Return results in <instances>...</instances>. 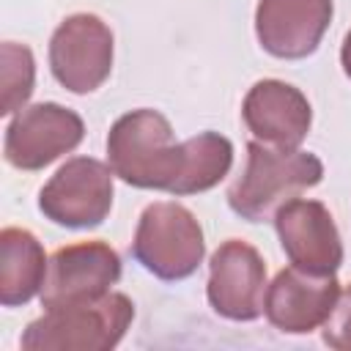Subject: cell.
Returning <instances> with one entry per match:
<instances>
[{"mask_svg": "<svg viewBox=\"0 0 351 351\" xmlns=\"http://www.w3.org/2000/svg\"><path fill=\"white\" fill-rule=\"evenodd\" d=\"M121 280V258L104 241H77L52 252L44 288L41 307H69L101 299Z\"/></svg>", "mask_w": 351, "mask_h": 351, "instance_id": "ba28073f", "label": "cell"}, {"mask_svg": "<svg viewBox=\"0 0 351 351\" xmlns=\"http://www.w3.org/2000/svg\"><path fill=\"white\" fill-rule=\"evenodd\" d=\"M203 252V228L186 206L159 200L140 214L132 255L154 277L167 282L184 280L200 266Z\"/></svg>", "mask_w": 351, "mask_h": 351, "instance_id": "277c9868", "label": "cell"}, {"mask_svg": "<svg viewBox=\"0 0 351 351\" xmlns=\"http://www.w3.org/2000/svg\"><path fill=\"white\" fill-rule=\"evenodd\" d=\"M321 178L324 165L315 154L252 140L247 145L244 173L228 189V206L247 222L274 219L280 206L313 189Z\"/></svg>", "mask_w": 351, "mask_h": 351, "instance_id": "7a4b0ae2", "label": "cell"}, {"mask_svg": "<svg viewBox=\"0 0 351 351\" xmlns=\"http://www.w3.org/2000/svg\"><path fill=\"white\" fill-rule=\"evenodd\" d=\"M340 63H343V71H346V77L351 80V30L346 33V38H343V49H340Z\"/></svg>", "mask_w": 351, "mask_h": 351, "instance_id": "e0dca14e", "label": "cell"}, {"mask_svg": "<svg viewBox=\"0 0 351 351\" xmlns=\"http://www.w3.org/2000/svg\"><path fill=\"white\" fill-rule=\"evenodd\" d=\"M47 255L41 241L25 228L0 230V304H27L44 288Z\"/></svg>", "mask_w": 351, "mask_h": 351, "instance_id": "5bb4252c", "label": "cell"}, {"mask_svg": "<svg viewBox=\"0 0 351 351\" xmlns=\"http://www.w3.org/2000/svg\"><path fill=\"white\" fill-rule=\"evenodd\" d=\"M266 263L261 252L241 241L228 239L217 247L208 263V304L228 321H255L266 299Z\"/></svg>", "mask_w": 351, "mask_h": 351, "instance_id": "9c48e42d", "label": "cell"}, {"mask_svg": "<svg viewBox=\"0 0 351 351\" xmlns=\"http://www.w3.org/2000/svg\"><path fill=\"white\" fill-rule=\"evenodd\" d=\"M340 296V282L335 274H310L304 269L288 266L277 271L266 288L263 313L269 324L285 335H307L329 318Z\"/></svg>", "mask_w": 351, "mask_h": 351, "instance_id": "8fae6325", "label": "cell"}, {"mask_svg": "<svg viewBox=\"0 0 351 351\" xmlns=\"http://www.w3.org/2000/svg\"><path fill=\"white\" fill-rule=\"evenodd\" d=\"M274 228L291 266L310 274H335L343 263V244L329 208L321 200L293 197L274 214Z\"/></svg>", "mask_w": 351, "mask_h": 351, "instance_id": "30bf717a", "label": "cell"}, {"mask_svg": "<svg viewBox=\"0 0 351 351\" xmlns=\"http://www.w3.org/2000/svg\"><path fill=\"white\" fill-rule=\"evenodd\" d=\"M107 162L112 173L140 189H162L184 197L192 148L176 143L170 121L156 110H132L121 115L107 134Z\"/></svg>", "mask_w": 351, "mask_h": 351, "instance_id": "6da1fadb", "label": "cell"}, {"mask_svg": "<svg viewBox=\"0 0 351 351\" xmlns=\"http://www.w3.org/2000/svg\"><path fill=\"white\" fill-rule=\"evenodd\" d=\"M241 118L255 140L274 148H299L310 132L313 110L299 88L280 80H261L247 90Z\"/></svg>", "mask_w": 351, "mask_h": 351, "instance_id": "4fadbf2b", "label": "cell"}, {"mask_svg": "<svg viewBox=\"0 0 351 351\" xmlns=\"http://www.w3.org/2000/svg\"><path fill=\"white\" fill-rule=\"evenodd\" d=\"M112 167L93 156H74L41 186V214L63 228H96L112 208Z\"/></svg>", "mask_w": 351, "mask_h": 351, "instance_id": "5b68a950", "label": "cell"}, {"mask_svg": "<svg viewBox=\"0 0 351 351\" xmlns=\"http://www.w3.org/2000/svg\"><path fill=\"white\" fill-rule=\"evenodd\" d=\"M36 63L25 44L3 41L0 47V112L14 115L25 107L33 93Z\"/></svg>", "mask_w": 351, "mask_h": 351, "instance_id": "9a60e30c", "label": "cell"}, {"mask_svg": "<svg viewBox=\"0 0 351 351\" xmlns=\"http://www.w3.org/2000/svg\"><path fill=\"white\" fill-rule=\"evenodd\" d=\"M85 137L82 118L55 101L22 107L5 126L3 156L16 170H41L74 151Z\"/></svg>", "mask_w": 351, "mask_h": 351, "instance_id": "52a82bcc", "label": "cell"}, {"mask_svg": "<svg viewBox=\"0 0 351 351\" xmlns=\"http://www.w3.org/2000/svg\"><path fill=\"white\" fill-rule=\"evenodd\" d=\"M134 318V304L123 293L44 310L19 337L25 351H107L115 348Z\"/></svg>", "mask_w": 351, "mask_h": 351, "instance_id": "3957f363", "label": "cell"}, {"mask_svg": "<svg viewBox=\"0 0 351 351\" xmlns=\"http://www.w3.org/2000/svg\"><path fill=\"white\" fill-rule=\"evenodd\" d=\"M324 343L337 351H351V285H346L324 321Z\"/></svg>", "mask_w": 351, "mask_h": 351, "instance_id": "2e32d148", "label": "cell"}, {"mask_svg": "<svg viewBox=\"0 0 351 351\" xmlns=\"http://www.w3.org/2000/svg\"><path fill=\"white\" fill-rule=\"evenodd\" d=\"M332 11V0H261L255 8V36L269 55L299 60L318 49Z\"/></svg>", "mask_w": 351, "mask_h": 351, "instance_id": "7c38bea8", "label": "cell"}, {"mask_svg": "<svg viewBox=\"0 0 351 351\" xmlns=\"http://www.w3.org/2000/svg\"><path fill=\"white\" fill-rule=\"evenodd\" d=\"M52 77L71 93H90L112 71V33L96 14L63 19L49 38Z\"/></svg>", "mask_w": 351, "mask_h": 351, "instance_id": "8992f818", "label": "cell"}]
</instances>
